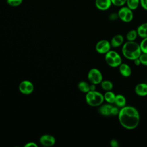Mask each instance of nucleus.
I'll use <instances>...</instances> for the list:
<instances>
[{
	"label": "nucleus",
	"instance_id": "12",
	"mask_svg": "<svg viewBox=\"0 0 147 147\" xmlns=\"http://www.w3.org/2000/svg\"><path fill=\"white\" fill-rule=\"evenodd\" d=\"M113 106L110 105V103L103 105L99 107V112L101 115L103 116H106V117L112 116L111 110H112Z\"/></svg>",
	"mask_w": 147,
	"mask_h": 147
},
{
	"label": "nucleus",
	"instance_id": "11",
	"mask_svg": "<svg viewBox=\"0 0 147 147\" xmlns=\"http://www.w3.org/2000/svg\"><path fill=\"white\" fill-rule=\"evenodd\" d=\"M135 92L137 95L141 96H145L147 95V84L141 83L136 85L134 89Z\"/></svg>",
	"mask_w": 147,
	"mask_h": 147
},
{
	"label": "nucleus",
	"instance_id": "19",
	"mask_svg": "<svg viewBox=\"0 0 147 147\" xmlns=\"http://www.w3.org/2000/svg\"><path fill=\"white\" fill-rule=\"evenodd\" d=\"M79 90L84 93H87L90 91V84L86 82L81 81L78 85Z\"/></svg>",
	"mask_w": 147,
	"mask_h": 147
},
{
	"label": "nucleus",
	"instance_id": "31",
	"mask_svg": "<svg viewBox=\"0 0 147 147\" xmlns=\"http://www.w3.org/2000/svg\"><path fill=\"white\" fill-rule=\"evenodd\" d=\"M95 85L96 84L91 83V84L90 85V91H95V89H96Z\"/></svg>",
	"mask_w": 147,
	"mask_h": 147
},
{
	"label": "nucleus",
	"instance_id": "7",
	"mask_svg": "<svg viewBox=\"0 0 147 147\" xmlns=\"http://www.w3.org/2000/svg\"><path fill=\"white\" fill-rule=\"evenodd\" d=\"M111 47V45L109 41L106 40H102L96 43L95 49L99 53L106 54L110 50Z\"/></svg>",
	"mask_w": 147,
	"mask_h": 147
},
{
	"label": "nucleus",
	"instance_id": "29",
	"mask_svg": "<svg viewBox=\"0 0 147 147\" xmlns=\"http://www.w3.org/2000/svg\"><path fill=\"white\" fill-rule=\"evenodd\" d=\"M25 146H26V147H31V146H34V147H37V145L36 143L33 142H28L27 144H26L25 145Z\"/></svg>",
	"mask_w": 147,
	"mask_h": 147
},
{
	"label": "nucleus",
	"instance_id": "18",
	"mask_svg": "<svg viewBox=\"0 0 147 147\" xmlns=\"http://www.w3.org/2000/svg\"><path fill=\"white\" fill-rule=\"evenodd\" d=\"M126 6L132 10H134L140 5V0H126Z\"/></svg>",
	"mask_w": 147,
	"mask_h": 147
},
{
	"label": "nucleus",
	"instance_id": "25",
	"mask_svg": "<svg viewBox=\"0 0 147 147\" xmlns=\"http://www.w3.org/2000/svg\"><path fill=\"white\" fill-rule=\"evenodd\" d=\"M138 58L141 61V64L147 66V53H141Z\"/></svg>",
	"mask_w": 147,
	"mask_h": 147
},
{
	"label": "nucleus",
	"instance_id": "23",
	"mask_svg": "<svg viewBox=\"0 0 147 147\" xmlns=\"http://www.w3.org/2000/svg\"><path fill=\"white\" fill-rule=\"evenodd\" d=\"M6 2L11 6L16 7L22 3V0H6Z\"/></svg>",
	"mask_w": 147,
	"mask_h": 147
},
{
	"label": "nucleus",
	"instance_id": "15",
	"mask_svg": "<svg viewBox=\"0 0 147 147\" xmlns=\"http://www.w3.org/2000/svg\"><path fill=\"white\" fill-rule=\"evenodd\" d=\"M138 36L142 38L147 37V22L143 23L137 28Z\"/></svg>",
	"mask_w": 147,
	"mask_h": 147
},
{
	"label": "nucleus",
	"instance_id": "2",
	"mask_svg": "<svg viewBox=\"0 0 147 147\" xmlns=\"http://www.w3.org/2000/svg\"><path fill=\"white\" fill-rule=\"evenodd\" d=\"M122 53L126 59L134 60L139 57L142 52L139 44L134 41H128L123 45Z\"/></svg>",
	"mask_w": 147,
	"mask_h": 147
},
{
	"label": "nucleus",
	"instance_id": "24",
	"mask_svg": "<svg viewBox=\"0 0 147 147\" xmlns=\"http://www.w3.org/2000/svg\"><path fill=\"white\" fill-rule=\"evenodd\" d=\"M111 1L112 5L118 7L123 6L126 2V0H111Z\"/></svg>",
	"mask_w": 147,
	"mask_h": 147
},
{
	"label": "nucleus",
	"instance_id": "17",
	"mask_svg": "<svg viewBox=\"0 0 147 147\" xmlns=\"http://www.w3.org/2000/svg\"><path fill=\"white\" fill-rule=\"evenodd\" d=\"M115 94L111 91H106L105 92V94H104V99L108 103L110 104H113L114 103V101H115Z\"/></svg>",
	"mask_w": 147,
	"mask_h": 147
},
{
	"label": "nucleus",
	"instance_id": "28",
	"mask_svg": "<svg viewBox=\"0 0 147 147\" xmlns=\"http://www.w3.org/2000/svg\"><path fill=\"white\" fill-rule=\"evenodd\" d=\"M141 6L145 10H147V0H140Z\"/></svg>",
	"mask_w": 147,
	"mask_h": 147
},
{
	"label": "nucleus",
	"instance_id": "22",
	"mask_svg": "<svg viewBox=\"0 0 147 147\" xmlns=\"http://www.w3.org/2000/svg\"><path fill=\"white\" fill-rule=\"evenodd\" d=\"M142 53H147V37L144 38L140 44Z\"/></svg>",
	"mask_w": 147,
	"mask_h": 147
},
{
	"label": "nucleus",
	"instance_id": "27",
	"mask_svg": "<svg viewBox=\"0 0 147 147\" xmlns=\"http://www.w3.org/2000/svg\"><path fill=\"white\" fill-rule=\"evenodd\" d=\"M109 18L110 20H112V21H114V20H116L118 19V13H111L109 15Z\"/></svg>",
	"mask_w": 147,
	"mask_h": 147
},
{
	"label": "nucleus",
	"instance_id": "9",
	"mask_svg": "<svg viewBox=\"0 0 147 147\" xmlns=\"http://www.w3.org/2000/svg\"><path fill=\"white\" fill-rule=\"evenodd\" d=\"M56 142L55 137L50 134H44L40 138V144L44 146H53Z\"/></svg>",
	"mask_w": 147,
	"mask_h": 147
},
{
	"label": "nucleus",
	"instance_id": "10",
	"mask_svg": "<svg viewBox=\"0 0 147 147\" xmlns=\"http://www.w3.org/2000/svg\"><path fill=\"white\" fill-rule=\"evenodd\" d=\"M95 4L96 8L102 11L108 10L112 5L111 0H95Z\"/></svg>",
	"mask_w": 147,
	"mask_h": 147
},
{
	"label": "nucleus",
	"instance_id": "13",
	"mask_svg": "<svg viewBox=\"0 0 147 147\" xmlns=\"http://www.w3.org/2000/svg\"><path fill=\"white\" fill-rule=\"evenodd\" d=\"M120 74L124 77H129L131 74V69L130 67L126 63H122L119 66Z\"/></svg>",
	"mask_w": 147,
	"mask_h": 147
},
{
	"label": "nucleus",
	"instance_id": "1",
	"mask_svg": "<svg viewBox=\"0 0 147 147\" xmlns=\"http://www.w3.org/2000/svg\"><path fill=\"white\" fill-rule=\"evenodd\" d=\"M118 117L121 126L127 130L136 129L140 122L138 111L131 106H125L122 107Z\"/></svg>",
	"mask_w": 147,
	"mask_h": 147
},
{
	"label": "nucleus",
	"instance_id": "6",
	"mask_svg": "<svg viewBox=\"0 0 147 147\" xmlns=\"http://www.w3.org/2000/svg\"><path fill=\"white\" fill-rule=\"evenodd\" d=\"M87 78L90 82L94 84L100 83L103 80V76L101 72L96 68L91 69L88 71Z\"/></svg>",
	"mask_w": 147,
	"mask_h": 147
},
{
	"label": "nucleus",
	"instance_id": "16",
	"mask_svg": "<svg viewBox=\"0 0 147 147\" xmlns=\"http://www.w3.org/2000/svg\"><path fill=\"white\" fill-rule=\"evenodd\" d=\"M114 103L118 107L122 108L125 106L126 104V100L125 97L121 94L116 95L115 98Z\"/></svg>",
	"mask_w": 147,
	"mask_h": 147
},
{
	"label": "nucleus",
	"instance_id": "8",
	"mask_svg": "<svg viewBox=\"0 0 147 147\" xmlns=\"http://www.w3.org/2000/svg\"><path fill=\"white\" fill-rule=\"evenodd\" d=\"M20 91L25 95H29L32 93L34 90V86L33 83L29 80L22 81L18 86Z\"/></svg>",
	"mask_w": 147,
	"mask_h": 147
},
{
	"label": "nucleus",
	"instance_id": "14",
	"mask_svg": "<svg viewBox=\"0 0 147 147\" xmlns=\"http://www.w3.org/2000/svg\"><path fill=\"white\" fill-rule=\"evenodd\" d=\"M124 38L121 34H117L114 36L110 41V44L111 47L114 48H117L120 47L123 42Z\"/></svg>",
	"mask_w": 147,
	"mask_h": 147
},
{
	"label": "nucleus",
	"instance_id": "5",
	"mask_svg": "<svg viewBox=\"0 0 147 147\" xmlns=\"http://www.w3.org/2000/svg\"><path fill=\"white\" fill-rule=\"evenodd\" d=\"M118 15L119 19L125 22H129L133 18V10L127 6H122L118 11Z\"/></svg>",
	"mask_w": 147,
	"mask_h": 147
},
{
	"label": "nucleus",
	"instance_id": "4",
	"mask_svg": "<svg viewBox=\"0 0 147 147\" xmlns=\"http://www.w3.org/2000/svg\"><path fill=\"white\" fill-rule=\"evenodd\" d=\"M105 58L107 64L111 67H117L122 64V58L115 51L110 50L105 54Z\"/></svg>",
	"mask_w": 147,
	"mask_h": 147
},
{
	"label": "nucleus",
	"instance_id": "20",
	"mask_svg": "<svg viewBox=\"0 0 147 147\" xmlns=\"http://www.w3.org/2000/svg\"><path fill=\"white\" fill-rule=\"evenodd\" d=\"M100 84L102 89L106 91H111L113 87V84L112 82L109 80H102L100 83Z\"/></svg>",
	"mask_w": 147,
	"mask_h": 147
},
{
	"label": "nucleus",
	"instance_id": "3",
	"mask_svg": "<svg viewBox=\"0 0 147 147\" xmlns=\"http://www.w3.org/2000/svg\"><path fill=\"white\" fill-rule=\"evenodd\" d=\"M104 96L99 92L95 91H89L86 93V100L88 105L95 107L101 105L104 101Z\"/></svg>",
	"mask_w": 147,
	"mask_h": 147
},
{
	"label": "nucleus",
	"instance_id": "21",
	"mask_svg": "<svg viewBox=\"0 0 147 147\" xmlns=\"http://www.w3.org/2000/svg\"><path fill=\"white\" fill-rule=\"evenodd\" d=\"M137 32L136 30H131L129 31L126 34V39L127 41H134L137 37Z\"/></svg>",
	"mask_w": 147,
	"mask_h": 147
},
{
	"label": "nucleus",
	"instance_id": "30",
	"mask_svg": "<svg viewBox=\"0 0 147 147\" xmlns=\"http://www.w3.org/2000/svg\"><path fill=\"white\" fill-rule=\"evenodd\" d=\"M134 64L136 65H140L141 63V61H140V59H139V58H137V59H134Z\"/></svg>",
	"mask_w": 147,
	"mask_h": 147
},
{
	"label": "nucleus",
	"instance_id": "26",
	"mask_svg": "<svg viewBox=\"0 0 147 147\" xmlns=\"http://www.w3.org/2000/svg\"><path fill=\"white\" fill-rule=\"evenodd\" d=\"M110 144L112 147H118L119 146V143L118 141L115 139H112L110 141Z\"/></svg>",
	"mask_w": 147,
	"mask_h": 147
}]
</instances>
